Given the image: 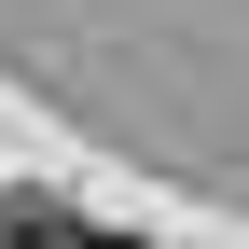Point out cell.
<instances>
[{"label": "cell", "mask_w": 249, "mask_h": 249, "mask_svg": "<svg viewBox=\"0 0 249 249\" xmlns=\"http://www.w3.org/2000/svg\"><path fill=\"white\" fill-rule=\"evenodd\" d=\"M0 249H97L83 222H0Z\"/></svg>", "instance_id": "1"}]
</instances>
